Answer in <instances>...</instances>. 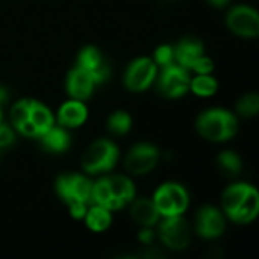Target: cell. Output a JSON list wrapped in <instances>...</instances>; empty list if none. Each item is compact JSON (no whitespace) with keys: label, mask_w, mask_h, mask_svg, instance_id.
<instances>
[{"label":"cell","mask_w":259,"mask_h":259,"mask_svg":"<svg viewBox=\"0 0 259 259\" xmlns=\"http://www.w3.org/2000/svg\"><path fill=\"white\" fill-rule=\"evenodd\" d=\"M87 225L90 229L96 231V232H100V231H105L109 225H111V214H109V209L103 208V206H94L91 208L87 214Z\"/></svg>","instance_id":"obj_20"},{"label":"cell","mask_w":259,"mask_h":259,"mask_svg":"<svg viewBox=\"0 0 259 259\" xmlns=\"http://www.w3.org/2000/svg\"><path fill=\"white\" fill-rule=\"evenodd\" d=\"M29 109H30V102L29 100H21L18 102L12 111H11V118H12V123L14 126L17 127L18 124H21L24 120L29 118Z\"/></svg>","instance_id":"obj_26"},{"label":"cell","mask_w":259,"mask_h":259,"mask_svg":"<svg viewBox=\"0 0 259 259\" xmlns=\"http://www.w3.org/2000/svg\"><path fill=\"white\" fill-rule=\"evenodd\" d=\"M162 74L159 77V91L162 96L175 99L181 97L182 94L187 93L190 87V77L188 73L184 67L170 64L167 67H162Z\"/></svg>","instance_id":"obj_5"},{"label":"cell","mask_w":259,"mask_h":259,"mask_svg":"<svg viewBox=\"0 0 259 259\" xmlns=\"http://www.w3.org/2000/svg\"><path fill=\"white\" fill-rule=\"evenodd\" d=\"M152 235H153V234H152L150 231H144V232L141 234V240L146 241V243H149V241H152Z\"/></svg>","instance_id":"obj_32"},{"label":"cell","mask_w":259,"mask_h":259,"mask_svg":"<svg viewBox=\"0 0 259 259\" xmlns=\"http://www.w3.org/2000/svg\"><path fill=\"white\" fill-rule=\"evenodd\" d=\"M56 190L58 194L68 203L71 200H80V202H90L91 200V190L93 185L88 179L79 175L73 176H61L56 181Z\"/></svg>","instance_id":"obj_7"},{"label":"cell","mask_w":259,"mask_h":259,"mask_svg":"<svg viewBox=\"0 0 259 259\" xmlns=\"http://www.w3.org/2000/svg\"><path fill=\"white\" fill-rule=\"evenodd\" d=\"M132 219L143 225V226H152L158 222L159 219V211L155 206V203L149 199H140L132 205L131 209Z\"/></svg>","instance_id":"obj_14"},{"label":"cell","mask_w":259,"mask_h":259,"mask_svg":"<svg viewBox=\"0 0 259 259\" xmlns=\"http://www.w3.org/2000/svg\"><path fill=\"white\" fill-rule=\"evenodd\" d=\"M225 212L237 223L252 222L259 211V196L253 187L237 184L223 194Z\"/></svg>","instance_id":"obj_1"},{"label":"cell","mask_w":259,"mask_h":259,"mask_svg":"<svg viewBox=\"0 0 259 259\" xmlns=\"http://www.w3.org/2000/svg\"><path fill=\"white\" fill-rule=\"evenodd\" d=\"M212 61L211 59H208V58H205V56H200L194 64H193V67L191 68H194L197 73H200V74H206V73H209L211 70H212Z\"/></svg>","instance_id":"obj_28"},{"label":"cell","mask_w":259,"mask_h":259,"mask_svg":"<svg viewBox=\"0 0 259 259\" xmlns=\"http://www.w3.org/2000/svg\"><path fill=\"white\" fill-rule=\"evenodd\" d=\"M200 135L211 141H226L237 132L235 117L223 109H211L203 112L197 120Z\"/></svg>","instance_id":"obj_2"},{"label":"cell","mask_w":259,"mask_h":259,"mask_svg":"<svg viewBox=\"0 0 259 259\" xmlns=\"http://www.w3.org/2000/svg\"><path fill=\"white\" fill-rule=\"evenodd\" d=\"M153 203L158 208L159 214L165 217L181 215L188 206V196L181 185L165 184L156 191Z\"/></svg>","instance_id":"obj_4"},{"label":"cell","mask_w":259,"mask_h":259,"mask_svg":"<svg viewBox=\"0 0 259 259\" xmlns=\"http://www.w3.org/2000/svg\"><path fill=\"white\" fill-rule=\"evenodd\" d=\"M208 2L214 6H225L229 0H208Z\"/></svg>","instance_id":"obj_33"},{"label":"cell","mask_w":259,"mask_h":259,"mask_svg":"<svg viewBox=\"0 0 259 259\" xmlns=\"http://www.w3.org/2000/svg\"><path fill=\"white\" fill-rule=\"evenodd\" d=\"M85 205L87 203L85 202H80V200H71V202H68L71 215L76 217V219H82L87 214V206Z\"/></svg>","instance_id":"obj_29"},{"label":"cell","mask_w":259,"mask_h":259,"mask_svg":"<svg viewBox=\"0 0 259 259\" xmlns=\"http://www.w3.org/2000/svg\"><path fill=\"white\" fill-rule=\"evenodd\" d=\"M197 231L203 238L220 237L225 231V220L220 211L211 206L203 208L197 217Z\"/></svg>","instance_id":"obj_11"},{"label":"cell","mask_w":259,"mask_h":259,"mask_svg":"<svg viewBox=\"0 0 259 259\" xmlns=\"http://www.w3.org/2000/svg\"><path fill=\"white\" fill-rule=\"evenodd\" d=\"M159 234L164 244L175 250H182L190 243V228L181 215L167 217L159 228Z\"/></svg>","instance_id":"obj_6"},{"label":"cell","mask_w":259,"mask_h":259,"mask_svg":"<svg viewBox=\"0 0 259 259\" xmlns=\"http://www.w3.org/2000/svg\"><path fill=\"white\" fill-rule=\"evenodd\" d=\"M29 120L33 123V126L38 132V137L53 126V118H52L50 111L38 102H30Z\"/></svg>","instance_id":"obj_17"},{"label":"cell","mask_w":259,"mask_h":259,"mask_svg":"<svg viewBox=\"0 0 259 259\" xmlns=\"http://www.w3.org/2000/svg\"><path fill=\"white\" fill-rule=\"evenodd\" d=\"M17 129L23 134V135H27V137H38V132H36V129H35V126H33V123L27 118V120H24L21 124H18L17 126Z\"/></svg>","instance_id":"obj_30"},{"label":"cell","mask_w":259,"mask_h":259,"mask_svg":"<svg viewBox=\"0 0 259 259\" xmlns=\"http://www.w3.org/2000/svg\"><path fill=\"white\" fill-rule=\"evenodd\" d=\"M200 56H203V46L197 39L187 38L181 41L175 49V58L184 68H191Z\"/></svg>","instance_id":"obj_13"},{"label":"cell","mask_w":259,"mask_h":259,"mask_svg":"<svg viewBox=\"0 0 259 259\" xmlns=\"http://www.w3.org/2000/svg\"><path fill=\"white\" fill-rule=\"evenodd\" d=\"M91 199L99 205V206H103L106 209H118L121 208L123 205L120 202H117L112 194H111V190H109V185H108V179H102L99 181L96 185H93V190H91Z\"/></svg>","instance_id":"obj_18"},{"label":"cell","mask_w":259,"mask_h":259,"mask_svg":"<svg viewBox=\"0 0 259 259\" xmlns=\"http://www.w3.org/2000/svg\"><path fill=\"white\" fill-rule=\"evenodd\" d=\"M219 167L228 176H237L241 170V161L234 152H223L219 155Z\"/></svg>","instance_id":"obj_21"},{"label":"cell","mask_w":259,"mask_h":259,"mask_svg":"<svg viewBox=\"0 0 259 259\" xmlns=\"http://www.w3.org/2000/svg\"><path fill=\"white\" fill-rule=\"evenodd\" d=\"M118 158L117 147L108 140L93 143L82 156V165L87 173H99L111 170Z\"/></svg>","instance_id":"obj_3"},{"label":"cell","mask_w":259,"mask_h":259,"mask_svg":"<svg viewBox=\"0 0 259 259\" xmlns=\"http://www.w3.org/2000/svg\"><path fill=\"white\" fill-rule=\"evenodd\" d=\"M5 99H6V91L3 88H0V103L5 102Z\"/></svg>","instance_id":"obj_34"},{"label":"cell","mask_w":259,"mask_h":259,"mask_svg":"<svg viewBox=\"0 0 259 259\" xmlns=\"http://www.w3.org/2000/svg\"><path fill=\"white\" fill-rule=\"evenodd\" d=\"M94 79H93V74L82 68V67H77L74 68L70 74H68V79H67V90L68 93L77 99V100H83V99H88L93 93V87H94Z\"/></svg>","instance_id":"obj_12"},{"label":"cell","mask_w":259,"mask_h":259,"mask_svg":"<svg viewBox=\"0 0 259 259\" xmlns=\"http://www.w3.org/2000/svg\"><path fill=\"white\" fill-rule=\"evenodd\" d=\"M108 126H109L111 132L123 135L131 129V117L126 112H121V111L115 112V114L111 115V118L108 121Z\"/></svg>","instance_id":"obj_24"},{"label":"cell","mask_w":259,"mask_h":259,"mask_svg":"<svg viewBox=\"0 0 259 259\" xmlns=\"http://www.w3.org/2000/svg\"><path fill=\"white\" fill-rule=\"evenodd\" d=\"M102 64V56L99 53L97 49L94 47H85L80 55H79V67L88 70V71H93L96 70L99 65Z\"/></svg>","instance_id":"obj_23"},{"label":"cell","mask_w":259,"mask_h":259,"mask_svg":"<svg viewBox=\"0 0 259 259\" xmlns=\"http://www.w3.org/2000/svg\"><path fill=\"white\" fill-rule=\"evenodd\" d=\"M0 124H2V114H0Z\"/></svg>","instance_id":"obj_35"},{"label":"cell","mask_w":259,"mask_h":259,"mask_svg":"<svg viewBox=\"0 0 259 259\" xmlns=\"http://www.w3.org/2000/svg\"><path fill=\"white\" fill-rule=\"evenodd\" d=\"M14 141V134L8 126L0 124V146H8Z\"/></svg>","instance_id":"obj_31"},{"label":"cell","mask_w":259,"mask_h":259,"mask_svg":"<svg viewBox=\"0 0 259 259\" xmlns=\"http://www.w3.org/2000/svg\"><path fill=\"white\" fill-rule=\"evenodd\" d=\"M158 150L150 144L135 146L126 158V170L132 175H144L158 162Z\"/></svg>","instance_id":"obj_10"},{"label":"cell","mask_w":259,"mask_h":259,"mask_svg":"<svg viewBox=\"0 0 259 259\" xmlns=\"http://www.w3.org/2000/svg\"><path fill=\"white\" fill-rule=\"evenodd\" d=\"M85 118H87V108L77 100L67 102L59 109V123L62 126L76 127L80 126L85 121Z\"/></svg>","instance_id":"obj_15"},{"label":"cell","mask_w":259,"mask_h":259,"mask_svg":"<svg viewBox=\"0 0 259 259\" xmlns=\"http://www.w3.org/2000/svg\"><path fill=\"white\" fill-rule=\"evenodd\" d=\"M39 137H42V144L47 150L52 152H62L68 147L70 144V138L67 135V132L61 127H50L47 129L44 134H41Z\"/></svg>","instance_id":"obj_19"},{"label":"cell","mask_w":259,"mask_h":259,"mask_svg":"<svg viewBox=\"0 0 259 259\" xmlns=\"http://www.w3.org/2000/svg\"><path fill=\"white\" fill-rule=\"evenodd\" d=\"M155 59L161 67H167L170 64H173L175 59V50L170 46H162L156 50L155 53Z\"/></svg>","instance_id":"obj_27"},{"label":"cell","mask_w":259,"mask_h":259,"mask_svg":"<svg viewBox=\"0 0 259 259\" xmlns=\"http://www.w3.org/2000/svg\"><path fill=\"white\" fill-rule=\"evenodd\" d=\"M237 109H238V112L243 117H255L258 114L259 109V97L256 94H247V96H244L238 102Z\"/></svg>","instance_id":"obj_25"},{"label":"cell","mask_w":259,"mask_h":259,"mask_svg":"<svg viewBox=\"0 0 259 259\" xmlns=\"http://www.w3.org/2000/svg\"><path fill=\"white\" fill-rule=\"evenodd\" d=\"M228 26L241 36H256L259 33V17L256 11L247 6H237L228 15Z\"/></svg>","instance_id":"obj_8"},{"label":"cell","mask_w":259,"mask_h":259,"mask_svg":"<svg viewBox=\"0 0 259 259\" xmlns=\"http://www.w3.org/2000/svg\"><path fill=\"white\" fill-rule=\"evenodd\" d=\"M156 74V65L149 58H140L134 61L126 71V87L131 91L146 90Z\"/></svg>","instance_id":"obj_9"},{"label":"cell","mask_w":259,"mask_h":259,"mask_svg":"<svg viewBox=\"0 0 259 259\" xmlns=\"http://www.w3.org/2000/svg\"><path fill=\"white\" fill-rule=\"evenodd\" d=\"M106 179H108L111 194L117 202L124 205L126 202L134 199L135 190H134L132 182L126 176H112V178H106Z\"/></svg>","instance_id":"obj_16"},{"label":"cell","mask_w":259,"mask_h":259,"mask_svg":"<svg viewBox=\"0 0 259 259\" xmlns=\"http://www.w3.org/2000/svg\"><path fill=\"white\" fill-rule=\"evenodd\" d=\"M191 90L199 96H212L217 91V82L208 74H202L191 82Z\"/></svg>","instance_id":"obj_22"}]
</instances>
